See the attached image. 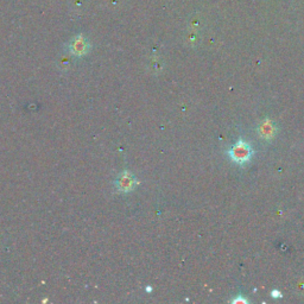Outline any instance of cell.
Returning <instances> with one entry per match:
<instances>
[{
  "label": "cell",
  "instance_id": "obj_2",
  "mask_svg": "<svg viewBox=\"0 0 304 304\" xmlns=\"http://www.w3.org/2000/svg\"><path fill=\"white\" fill-rule=\"evenodd\" d=\"M88 48H89L88 43H87L86 38L82 36V34H79L77 37H75V38L70 42V44H69V50H70V53L76 55V56H82V55L87 54Z\"/></svg>",
  "mask_w": 304,
  "mask_h": 304
},
{
  "label": "cell",
  "instance_id": "obj_1",
  "mask_svg": "<svg viewBox=\"0 0 304 304\" xmlns=\"http://www.w3.org/2000/svg\"><path fill=\"white\" fill-rule=\"evenodd\" d=\"M228 153H230L231 158L233 159L234 162L242 164L246 163L247 161H250L252 156V149L245 141H239V143H236V145L232 147L231 151Z\"/></svg>",
  "mask_w": 304,
  "mask_h": 304
},
{
  "label": "cell",
  "instance_id": "obj_3",
  "mask_svg": "<svg viewBox=\"0 0 304 304\" xmlns=\"http://www.w3.org/2000/svg\"><path fill=\"white\" fill-rule=\"evenodd\" d=\"M135 184V178L133 177L131 173L127 171L121 173L117 181L118 189L121 190V192H130V190L133 189Z\"/></svg>",
  "mask_w": 304,
  "mask_h": 304
},
{
  "label": "cell",
  "instance_id": "obj_4",
  "mask_svg": "<svg viewBox=\"0 0 304 304\" xmlns=\"http://www.w3.org/2000/svg\"><path fill=\"white\" fill-rule=\"evenodd\" d=\"M274 135V126L270 121H266L260 126V135L264 138H271Z\"/></svg>",
  "mask_w": 304,
  "mask_h": 304
}]
</instances>
